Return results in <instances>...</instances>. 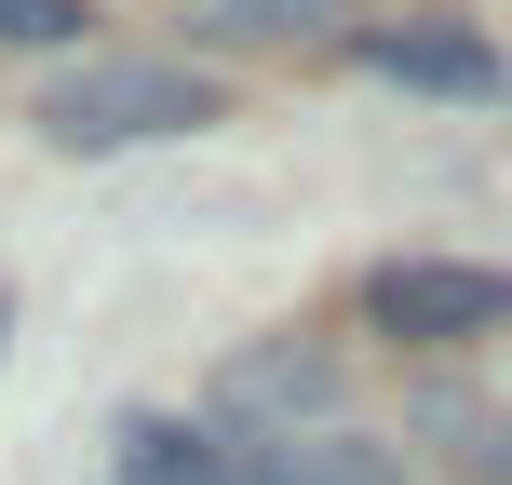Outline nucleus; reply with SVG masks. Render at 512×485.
Listing matches in <instances>:
<instances>
[{
  "label": "nucleus",
  "mask_w": 512,
  "mask_h": 485,
  "mask_svg": "<svg viewBox=\"0 0 512 485\" xmlns=\"http://www.w3.org/2000/svg\"><path fill=\"white\" fill-rule=\"evenodd\" d=\"M351 68L391 81V95H445V108H499L512 95V54L472 41V27L445 14H405V27H351Z\"/></svg>",
  "instance_id": "obj_3"
},
{
  "label": "nucleus",
  "mask_w": 512,
  "mask_h": 485,
  "mask_svg": "<svg viewBox=\"0 0 512 485\" xmlns=\"http://www.w3.org/2000/svg\"><path fill=\"white\" fill-rule=\"evenodd\" d=\"M337 0H203V27H230V41H310Z\"/></svg>",
  "instance_id": "obj_8"
},
{
  "label": "nucleus",
  "mask_w": 512,
  "mask_h": 485,
  "mask_svg": "<svg viewBox=\"0 0 512 485\" xmlns=\"http://www.w3.org/2000/svg\"><path fill=\"white\" fill-rule=\"evenodd\" d=\"M418 432L459 445L472 485H512V418H499V405H472V391H418Z\"/></svg>",
  "instance_id": "obj_7"
},
{
  "label": "nucleus",
  "mask_w": 512,
  "mask_h": 485,
  "mask_svg": "<svg viewBox=\"0 0 512 485\" xmlns=\"http://www.w3.org/2000/svg\"><path fill=\"white\" fill-rule=\"evenodd\" d=\"M81 27H95V0H0V41H27V54H68Z\"/></svg>",
  "instance_id": "obj_9"
},
{
  "label": "nucleus",
  "mask_w": 512,
  "mask_h": 485,
  "mask_svg": "<svg viewBox=\"0 0 512 485\" xmlns=\"http://www.w3.org/2000/svg\"><path fill=\"white\" fill-rule=\"evenodd\" d=\"M364 324L405 337V351L499 337L512 324V270H472V256H391V270H364Z\"/></svg>",
  "instance_id": "obj_2"
},
{
  "label": "nucleus",
  "mask_w": 512,
  "mask_h": 485,
  "mask_svg": "<svg viewBox=\"0 0 512 485\" xmlns=\"http://www.w3.org/2000/svg\"><path fill=\"white\" fill-rule=\"evenodd\" d=\"M0 337H14V297H0Z\"/></svg>",
  "instance_id": "obj_10"
},
{
  "label": "nucleus",
  "mask_w": 512,
  "mask_h": 485,
  "mask_svg": "<svg viewBox=\"0 0 512 485\" xmlns=\"http://www.w3.org/2000/svg\"><path fill=\"white\" fill-rule=\"evenodd\" d=\"M230 472H243V445L216 418H162V405H135L108 445V485H230Z\"/></svg>",
  "instance_id": "obj_5"
},
{
  "label": "nucleus",
  "mask_w": 512,
  "mask_h": 485,
  "mask_svg": "<svg viewBox=\"0 0 512 485\" xmlns=\"http://www.w3.org/2000/svg\"><path fill=\"white\" fill-rule=\"evenodd\" d=\"M230 485H418V472L364 432H270V445H243Z\"/></svg>",
  "instance_id": "obj_6"
},
{
  "label": "nucleus",
  "mask_w": 512,
  "mask_h": 485,
  "mask_svg": "<svg viewBox=\"0 0 512 485\" xmlns=\"http://www.w3.org/2000/svg\"><path fill=\"white\" fill-rule=\"evenodd\" d=\"M216 432L270 445V432H337V351H297V337H256L216 378Z\"/></svg>",
  "instance_id": "obj_4"
},
{
  "label": "nucleus",
  "mask_w": 512,
  "mask_h": 485,
  "mask_svg": "<svg viewBox=\"0 0 512 485\" xmlns=\"http://www.w3.org/2000/svg\"><path fill=\"white\" fill-rule=\"evenodd\" d=\"M216 108H230V81H216V68H189V54H81V68H54L41 135H54L68 162H108V149L203 135Z\"/></svg>",
  "instance_id": "obj_1"
}]
</instances>
